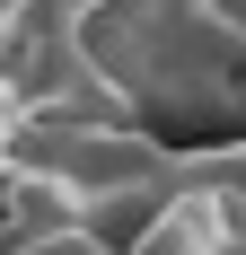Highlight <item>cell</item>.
<instances>
[{"label": "cell", "mask_w": 246, "mask_h": 255, "mask_svg": "<svg viewBox=\"0 0 246 255\" xmlns=\"http://www.w3.org/2000/svg\"><path fill=\"white\" fill-rule=\"evenodd\" d=\"M0 255H115L88 229H35V238H0Z\"/></svg>", "instance_id": "6da1fadb"}]
</instances>
